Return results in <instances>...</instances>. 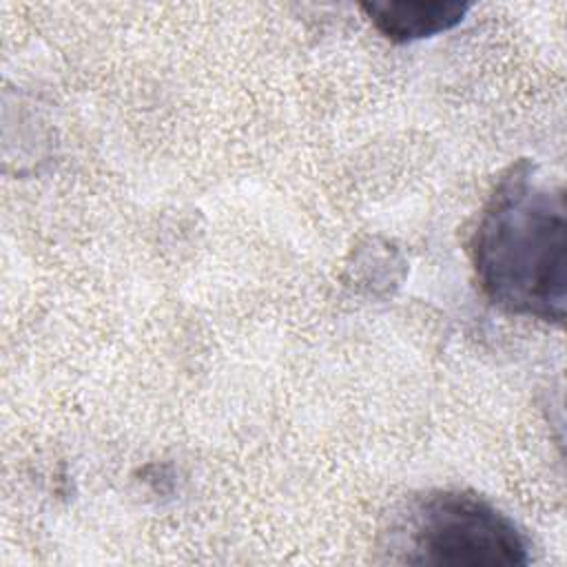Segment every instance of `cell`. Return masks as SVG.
Here are the masks:
<instances>
[{
	"label": "cell",
	"mask_w": 567,
	"mask_h": 567,
	"mask_svg": "<svg viewBox=\"0 0 567 567\" xmlns=\"http://www.w3.org/2000/svg\"><path fill=\"white\" fill-rule=\"evenodd\" d=\"M472 259L483 295L501 310L560 326L567 303V204L529 162L512 166L483 208Z\"/></svg>",
	"instance_id": "6da1fadb"
},
{
	"label": "cell",
	"mask_w": 567,
	"mask_h": 567,
	"mask_svg": "<svg viewBox=\"0 0 567 567\" xmlns=\"http://www.w3.org/2000/svg\"><path fill=\"white\" fill-rule=\"evenodd\" d=\"M388 554L396 563L436 567H512L529 563V543L489 501L434 489L410 501L392 520Z\"/></svg>",
	"instance_id": "7a4b0ae2"
},
{
	"label": "cell",
	"mask_w": 567,
	"mask_h": 567,
	"mask_svg": "<svg viewBox=\"0 0 567 567\" xmlns=\"http://www.w3.org/2000/svg\"><path fill=\"white\" fill-rule=\"evenodd\" d=\"M361 9L368 13L379 33L392 42H414L441 31L456 27L470 11L467 2L454 0H385V2H363Z\"/></svg>",
	"instance_id": "3957f363"
}]
</instances>
